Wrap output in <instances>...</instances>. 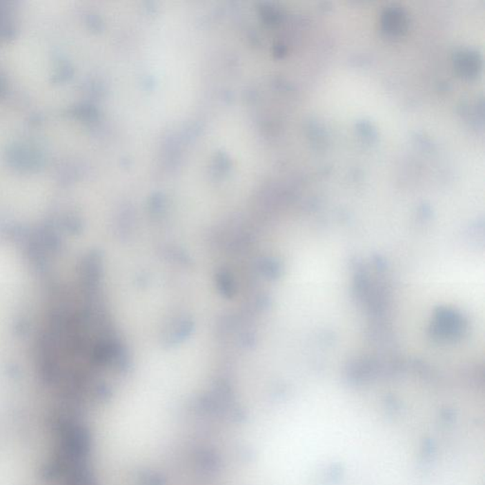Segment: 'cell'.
<instances>
[{
	"label": "cell",
	"instance_id": "6da1fadb",
	"mask_svg": "<svg viewBox=\"0 0 485 485\" xmlns=\"http://www.w3.org/2000/svg\"><path fill=\"white\" fill-rule=\"evenodd\" d=\"M482 57L478 52L471 49L459 50L454 57L457 73L464 79L476 78L482 70Z\"/></svg>",
	"mask_w": 485,
	"mask_h": 485
},
{
	"label": "cell",
	"instance_id": "7a4b0ae2",
	"mask_svg": "<svg viewBox=\"0 0 485 485\" xmlns=\"http://www.w3.org/2000/svg\"><path fill=\"white\" fill-rule=\"evenodd\" d=\"M382 28L388 34L398 37L407 32L408 20L407 14L398 7H388L383 12Z\"/></svg>",
	"mask_w": 485,
	"mask_h": 485
}]
</instances>
